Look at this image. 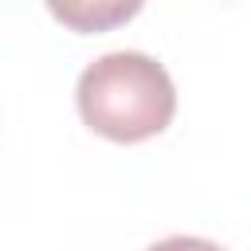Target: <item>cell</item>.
Masks as SVG:
<instances>
[{"label": "cell", "instance_id": "3", "mask_svg": "<svg viewBox=\"0 0 251 251\" xmlns=\"http://www.w3.org/2000/svg\"><path fill=\"white\" fill-rule=\"evenodd\" d=\"M145 251H224V247L212 239H200V235H169V239L149 243Z\"/></svg>", "mask_w": 251, "mask_h": 251}, {"label": "cell", "instance_id": "2", "mask_svg": "<svg viewBox=\"0 0 251 251\" xmlns=\"http://www.w3.org/2000/svg\"><path fill=\"white\" fill-rule=\"evenodd\" d=\"M47 12H51L55 20H63L67 27H75V31H106V27L137 16L141 4H137V0H129V4H126V0H71V4L51 0Z\"/></svg>", "mask_w": 251, "mask_h": 251}, {"label": "cell", "instance_id": "1", "mask_svg": "<svg viewBox=\"0 0 251 251\" xmlns=\"http://www.w3.org/2000/svg\"><path fill=\"white\" fill-rule=\"evenodd\" d=\"M75 106L94 133L118 145H137L169 129L176 114V86L165 63L126 47L106 51L82 67Z\"/></svg>", "mask_w": 251, "mask_h": 251}]
</instances>
